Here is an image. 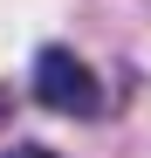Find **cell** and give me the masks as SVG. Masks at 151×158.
Returning a JSON list of instances; mask_svg holds the SVG:
<instances>
[{
	"mask_svg": "<svg viewBox=\"0 0 151 158\" xmlns=\"http://www.w3.org/2000/svg\"><path fill=\"white\" fill-rule=\"evenodd\" d=\"M35 96L48 103V110H62V117H96V110H103L96 69L76 55V48H62V41H48L35 55Z\"/></svg>",
	"mask_w": 151,
	"mask_h": 158,
	"instance_id": "obj_1",
	"label": "cell"
},
{
	"mask_svg": "<svg viewBox=\"0 0 151 158\" xmlns=\"http://www.w3.org/2000/svg\"><path fill=\"white\" fill-rule=\"evenodd\" d=\"M0 158H55V151H41V144H14V151H0Z\"/></svg>",
	"mask_w": 151,
	"mask_h": 158,
	"instance_id": "obj_2",
	"label": "cell"
},
{
	"mask_svg": "<svg viewBox=\"0 0 151 158\" xmlns=\"http://www.w3.org/2000/svg\"><path fill=\"white\" fill-rule=\"evenodd\" d=\"M0 117H7V96H0Z\"/></svg>",
	"mask_w": 151,
	"mask_h": 158,
	"instance_id": "obj_3",
	"label": "cell"
}]
</instances>
